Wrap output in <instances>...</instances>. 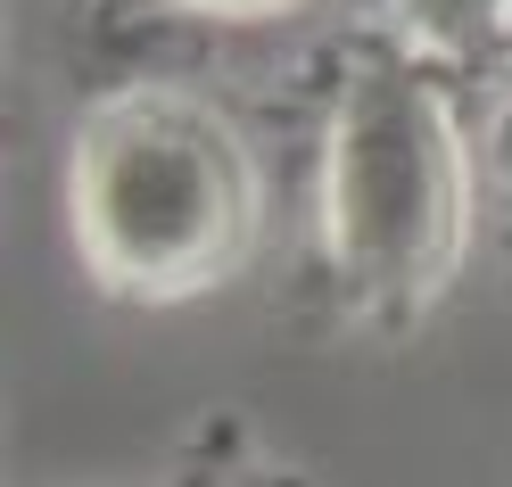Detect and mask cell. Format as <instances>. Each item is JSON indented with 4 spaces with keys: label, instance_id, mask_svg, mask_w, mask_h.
<instances>
[{
    "label": "cell",
    "instance_id": "obj_1",
    "mask_svg": "<svg viewBox=\"0 0 512 487\" xmlns=\"http://www.w3.org/2000/svg\"><path fill=\"white\" fill-rule=\"evenodd\" d=\"M479 223L463 91L413 34L339 58L323 124V265L364 331H413L455 289Z\"/></svg>",
    "mask_w": 512,
    "mask_h": 487
},
{
    "label": "cell",
    "instance_id": "obj_2",
    "mask_svg": "<svg viewBox=\"0 0 512 487\" xmlns=\"http://www.w3.org/2000/svg\"><path fill=\"white\" fill-rule=\"evenodd\" d=\"M67 223L108 298L182 306L256 256L265 174L215 100L182 83H124L75 124Z\"/></svg>",
    "mask_w": 512,
    "mask_h": 487
},
{
    "label": "cell",
    "instance_id": "obj_3",
    "mask_svg": "<svg viewBox=\"0 0 512 487\" xmlns=\"http://www.w3.org/2000/svg\"><path fill=\"white\" fill-rule=\"evenodd\" d=\"M405 34L446 75H512V0H405Z\"/></svg>",
    "mask_w": 512,
    "mask_h": 487
},
{
    "label": "cell",
    "instance_id": "obj_4",
    "mask_svg": "<svg viewBox=\"0 0 512 487\" xmlns=\"http://www.w3.org/2000/svg\"><path fill=\"white\" fill-rule=\"evenodd\" d=\"M149 17H190V25H256V17H290L306 0H141Z\"/></svg>",
    "mask_w": 512,
    "mask_h": 487
},
{
    "label": "cell",
    "instance_id": "obj_5",
    "mask_svg": "<svg viewBox=\"0 0 512 487\" xmlns=\"http://www.w3.org/2000/svg\"><path fill=\"white\" fill-rule=\"evenodd\" d=\"M504 141H512V133H504Z\"/></svg>",
    "mask_w": 512,
    "mask_h": 487
}]
</instances>
